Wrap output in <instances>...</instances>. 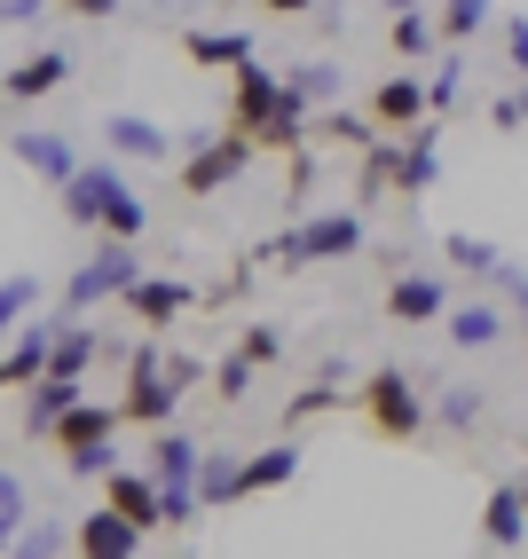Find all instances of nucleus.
<instances>
[{
    "mask_svg": "<svg viewBox=\"0 0 528 559\" xmlns=\"http://www.w3.org/2000/svg\"><path fill=\"white\" fill-rule=\"evenodd\" d=\"M63 213L87 221V229H103V237H142V221H150L142 198H134L110 166H80V174H71V181H63Z\"/></svg>",
    "mask_w": 528,
    "mask_h": 559,
    "instance_id": "obj_1",
    "label": "nucleus"
},
{
    "mask_svg": "<svg viewBox=\"0 0 528 559\" xmlns=\"http://www.w3.org/2000/svg\"><path fill=\"white\" fill-rule=\"evenodd\" d=\"M110 426H119V409H103V402H71L63 418H56V450H63V465L71 473H110Z\"/></svg>",
    "mask_w": 528,
    "mask_h": 559,
    "instance_id": "obj_2",
    "label": "nucleus"
},
{
    "mask_svg": "<svg viewBox=\"0 0 528 559\" xmlns=\"http://www.w3.org/2000/svg\"><path fill=\"white\" fill-rule=\"evenodd\" d=\"M355 245H363L355 213H316V221H300V229H284L269 245V260H284V269H316V260H348Z\"/></svg>",
    "mask_w": 528,
    "mask_h": 559,
    "instance_id": "obj_3",
    "label": "nucleus"
},
{
    "mask_svg": "<svg viewBox=\"0 0 528 559\" xmlns=\"http://www.w3.org/2000/svg\"><path fill=\"white\" fill-rule=\"evenodd\" d=\"M355 402H363L371 433H387V441H410V433H426V402L410 394V379H402V370H371Z\"/></svg>",
    "mask_w": 528,
    "mask_h": 559,
    "instance_id": "obj_4",
    "label": "nucleus"
},
{
    "mask_svg": "<svg viewBox=\"0 0 528 559\" xmlns=\"http://www.w3.org/2000/svg\"><path fill=\"white\" fill-rule=\"evenodd\" d=\"M134 276H142V260H134V237H103V245H95V260H87L80 276H71V292H63V300H71V308L127 300V284H134Z\"/></svg>",
    "mask_w": 528,
    "mask_h": 559,
    "instance_id": "obj_5",
    "label": "nucleus"
},
{
    "mask_svg": "<svg viewBox=\"0 0 528 559\" xmlns=\"http://www.w3.org/2000/svg\"><path fill=\"white\" fill-rule=\"evenodd\" d=\"M253 151H260L253 134L221 127V142H206V151H190V158H181V190H190V198H213V190H230V181L253 166Z\"/></svg>",
    "mask_w": 528,
    "mask_h": 559,
    "instance_id": "obj_6",
    "label": "nucleus"
},
{
    "mask_svg": "<svg viewBox=\"0 0 528 559\" xmlns=\"http://www.w3.org/2000/svg\"><path fill=\"white\" fill-rule=\"evenodd\" d=\"M119 418H134V426H166V418H174V370L159 362V347H142V355L127 362V402H119Z\"/></svg>",
    "mask_w": 528,
    "mask_h": 559,
    "instance_id": "obj_7",
    "label": "nucleus"
},
{
    "mask_svg": "<svg viewBox=\"0 0 528 559\" xmlns=\"http://www.w3.org/2000/svg\"><path fill=\"white\" fill-rule=\"evenodd\" d=\"M230 80H237V95H230V127H237V134H260V127L284 110V80H277V71H260V63H237Z\"/></svg>",
    "mask_w": 528,
    "mask_h": 559,
    "instance_id": "obj_8",
    "label": "nucleus"
},
{
    "mask_svg": "<svg viewBox=\"0 0 528 559\" xmlns=\"http://www.w3.org/2000/svg\"><path fill=\"white\" fill-rule=\"evenodd\" d=\"M198 465H206V450L190 433L150 426V480H166V489H198Z\"/></svg>",
    "mask_w": 528,
    "mask_h": 559,
    "instance_id": "obj_9",
    "label": "nucleus"
},
{
    "mask_svg": "<svg viewBox=\"0 0 528 559\" xmlns=\"http://www.w3.org/2000/svg\"><path fill=\"white\" fill-rule=\"evenodd\" d=\"M71 544H80L87 559H127V551L142 544V528H134V520H127L119 504H103V512H87L80 528H71Z\"/></svg>",
    "mask_w": 528,
    "mask_h": 559,
    "instance_id": "obj_10",
    "label": "nucleus"
},
{
    "mask_svg": "<svg viewBox=\"0 0 528 559\" xmlns=\"http://www.w3.org/2000/svg\"><path fill=\"white\" fill-rule=\"evenodd\" d=\"M481 536L497 544V551H520V544H528V489H520V480L489 489V504H481Z\"/></svg>",
    "mask_w": 528,
    "mask_h": 559,
    "instance_id": "obj_11",
    "label": "nucleus"
},
{
    "mask_svg": "<svg viewBox=\"0 0 528 559\" xmlns=\"http://www.w3.org/2000/svg\"><path fill=\"white\" fill-rule=\"evenodd\" d=\"M80 394H87V386L71 379V370H40V379H32V409H24L32 441H48V433H56V418H63V409L80 402Z\"/></svg>",
    "mask_w": 528,
    "mask_h": 559,
    "instance_id": "obj_12",
    "label": "nucleus"
},
{
    "mask_svg": "<svg viewBox=\"0 0 528 559\" xmlns=\"http://www.w3.org/2000/svg\"><path fill=\"white\" fill-rule=\"evenodd\" d=\"M48 347H56V331H40V323H16V340L0 347V386H32L48 370Z\"/></svg>",
    "mask_w": 528,
    "mask_h": 559,
    "instance_id": "obj_13",
    "label": "nucleus"
},
{
    "mask_svg": "<svg viewBox=\"0 0 528 559\" xmlns=\"http://www.w3.org/2000/svg\"><path fill=\"white\" fill-rule=\"evenodd\" d=\"M103 504H119L142 536L166 528V520H159V480H150V473H103Z\"/></svg>",
    "mask_w": 528,
    "mask_h": 559,
    "instance_id": "obj_14",
    "label": "nucleus"
},
{
    "mask_svg": "<svg viewBox=\"0 0 528 559\" xmlns=\"http://www.w3.org/2000/svg\"><path fill=\"white\" fill-rule=\"evenodd\" d=\"M426 110H434V103H426V80H419V71H402V80H387L379 95H371V119L395 127V134H402V127H419Z\"/></svg>",
    "mask_w": 528,
    "mask_h": 559,
    "instance_id": "obj_15",
    "label": "nucleus"
},
{
    "mask_svg": "<svg viewBox=\"0 0 528 559\" xmlns=\"http://www.w3.org/2000/svg\"><path fill=\"white\" fill-rule=\"evenodd\" d=\"M434 166H442L434 127H426V119H419V127H402V151H395V190H402V198H419L426 181H434Z\"/></svg>",
    "mask_w": 528,
    "mask_h": 559,
    "instance_id": "obj_16",
    "label": "nucleus"
},
{
    "mask_svg": "<svg viewBox=\"0 0 528 559\" xmlns=\"http://www.w3.org/2000/svg\"><path fill=\"white\" fill-rule=\"evenodd\" d=\"M292 473H300V450H292V441H269V450H253V457L237 465V497H260V489H284Z\"/></svg>",
    "mask_w": 528,
    "mask_h": 559,
    "instance_id": "obj_17",
    "label": "nucleus"
},
{
    "mask_svg": "<svg viewBox=\"0 0 528 559\" xmlns=\"http://www.w3.org/2000/svg\"><path fill=\"white\" fill-rule=\"evenodd\" d=\"M387 316L395 323H434V316H449V300H442L434 276H395L387 284Z\"/></svg>",
    "mask_w": 528,
    "mask_h": 559,
    "instance_id": "obj_18",
    "label": "nucleus"
},
{
    "mask_svg": "<svg viewBox=\"0 0 528 559\" xmlns=\"http://www.w3.org/2000/svg\"><path fill=\"white\" fill-rule=\"evenodd\" d=\"M71 80V56H56V48H40V56H24L16 71H9V80H0V87H9L16 103H32V95H56Z\"/></svg>",
    "mask_w": 528,
    "mask_h": 559,
    "instance_id": "obj_19",
    "label": "nucleus"
},
{
    "mask_svg": "<svg viewBox=\"0 0 528 559\" xmlns=\"http://www.w3.org/2000/svg\"><path fill=\"white\" fill-rule=\"evenodd\" d=\"M9 151H16V158H24L32 174H48V181H56V190H63V181H71V174H80V158H71V142H63V134H16V142H9Z\"/></svg>",
    "mask_w": 528,
    "mask_h": 559,
    "instance_id": "obj_20",
    "label": "nucleus"
},
{
    "mask_svg": "<svg viewBox=\"0 0 528 559\" xmlns=\"http://www.w3.org/2000/svg\"><path fill=\"white\" fill-rule=\"evenodd\" d=\"M103 134L119 142L127 158H174V134H166V127H150V119H134V110H119V119H110Z\"/></svg>",
    "mask_w": 528,
    "mask_h": 559,
    "instance_id": "obj_21",
    "label": "nucleus"
},
{
    "mask_svg": "<svg viewBox=\"0 0 528 559\" xmlns=\"http://www.w3.org/2000/svg\"><path fill=\"white\" fill-rule=\"evenodd\" d=\"M181 300H190V292L166 284V276H134V284H127V308H134L142 323H174V316H181Z\"/></svg>",
    "mask_w": 528,
    "mask_h": 559,
    "instance_id": "obj_22",
    "label": "nucleus"
},
{
    "mask_svg": "<svg viewBox=\"0 0 528 559\" xmlns=\"http://www.w3.org/2000/svg\"><path fill=\"white\" fill-rule=\"evenodd\" d=\"M190 63H206V71H237V63H253V40L245 32H190Z\"/></svg>",
    "mask_w": 528,
    "mask_h": 559,
    "instance_id": "obj_23",
    "label": "nucleus"
},
{
    "mask_svg": "<svg viewBox=\"0 0 528 559\" xmlns=\"http://www.w3.org/2000/svg\"><path fill=\"white\" fill-rule=\"evenodd\" d=\"M449 340H458V347H489V340H505V316L489 300H466V308H449Z\"/></svg>",
    "mask_w": 528,
    "mask_h": 559,
    "instance_id": "obj_24",
    "label": "nucleus"
},
{
    "mask_svg": "<svg viewBox=\"0 0 528 559\" xmlns=\"http://www.w3.org/2000/svg\"><path fill=\"white\" fill-rule=\"evenodd\" d=\"M32 300H40V284H32V276H9V284H0V347L16 340V323L32 316Z\"/></svg>",
    "mask_w": 528,
    "mask_h": 559,
    "instance_id": "obj_25",
    "label": "nucleus"
},
{
    "mask_svg": "<svg viewBox=\"0 0 528 559\" xmlns=\"http://www.w3.org/2000/svg\"><path fill=\"white\" fill-rule=\"evenodd\" d=\"M387 40H395V56H410V63H419V56H426V48L442 40V24H426L419 9H402V16H395V32H387Z\"/></svg>",
    "mask_w": 528,
    "mask_h": 559,
    "instance_id": "obj_26",
    "label": "nucleus"
},
{
    "mask_svg": "<svg viewBox=\"0 0 528 559\" xmlns=\"http://www.w3.org/2000/svg\"><path fill=\"white\" fill-rule=\"evenodd\" d=\"M339 402H348V394H339L331 379H316V386H300V394L284 402V426H300V418H324V409H339Z\"/></svg>",
    "mask_w": 528,
    "mask_h": 559,
    "instance_id": "obj_27",
    "label": "nucleus"
},
{
    "mask_svg": "<svg viewBox=\"0 0 528 559\" xmlns=\"http://www.w3.org/2000/svg\"><path fill=\"white\" fill-rule=\"evenodd\" d=\"M395 151H402V142H371V151H363V205L379 190H395Z\"/></svg>",
    "mask_w": 528,
    "mask_h": 559,
    "instance_id": "obj_28",
    "label": "nucleus"
},
{
    "mask_svg": "<svg viewBox=\"0 0 528 559\" xmlns=\"http://www.w3.org/2000/svg\"><path fill=\"white\" fill-rule=\"evenodd\" d=\"M489 24V0H442V40H473Z\"/></svg>",
    "mask_w": 528,
    "mask_h": 559,
    "instance_id": "obj_29",
    "label": "nucleus"
},
{
    "mask_svg": "<svg viewBox=\"0 0 528 559\" xmlns=\"http://www.w3.org/2000/svg\"><path fill=\"white\" fill-rule=\"evenodd\" d=\"M87 355H95V331H56L48 370H71V379H80V370H87Z\"/></svg>",
    "mask_w": 528,
    "mask_h": 559,
    "instance_id": "obj_30",
    "label": "nucleus"
},
{
    "mask_svg": "<svg viewBox=\"0 0 528 559\" xmlns=\"http://www.w3.org/2000/svg\"><path fill=\"white\" fill-rule=\"evenodd\" d=\"M198 497H206V504H237V465H230V457H206V465H198Z\"/></svg>",
    "mask_w": 528,
    "mask_h": 559,
    "instance_id": "obj_31",
    "label": "nucleus"
},
{
    "mask_svg": "<svg viewBox=\"0 0 528 559\" xmlns=\"http://www.w3.org/2000/svg\"><path fill=\"white\" fill-rule=\"evenodd\" d=\"M449 260L473 269V276H505V269H497V245H481V237H449Z\"/></svg>",
    "mask_w": 528,
    "mask_h": 559,
    "instance_id": "obj_32",
    "label": "nucleus"
},
{
    "mask_svg": "<svg viewBox=\"0 0 528 559\" xmlns=\"http://www.w3.org/2000/svg\"><path fill=\"white\" fill-rule=\"evenodd\" d=\"M253 355H221V370H213V386H221V402H245V386H253Z\"/></svg>",
    "mask_w": 528,
    "mask_h": 559,
    "instance_id": "obj_33",
    "label": "nucleus"
},
{
    "mask_svg": "<svg viewBox=\"0 0 528 559\" xmlns=\"http://www.w3.org/2000/svg\"><path fill=\"white\" fill-rule=\"evenodd\" d=\"M284 95H292L300 110H308V103H324V95H331V71H324V63H308V71H292V80H284Z\"/></svg>",
    "mask_w": 528,
    "mask_h": 559,
    "instance_id": "obj_34",
    "label": "nucleus"
},
{
    "mask_svg": "<svg viewBox=\"0 0 528 559\" xmlns=\"http://www.w3.org/2000/svg\"><path fill=\"white\" fill-rule=\"evenodd\" d=\"M237 355H253V362H277V355H284V331H277V323H253Z\"/></svg>",
    "mask_w": 528,
    "mask_h": 559,
    "instance_id": "obj_35",
    "label": "nucleus"
},
{
    "mask_svg": "<svg viewBox=\"0 0 528 559\" xmlns=\"http://www.w3.org/2000/svg\"><path fill=\"white\" fill-rule=\"evenodd\" d=\"M324 134H331V142H348V151H371V119H348V110H331Z\"/></svg>",
    "mask_w": 528,
    "mask_h": 559,
    "instance_id": "obj_36",
    "label": "nucleus"
},
{
    "mask_svg": "<svg viewBox=\"0 0 528 559\" xmlns=\"http://www.w3.org/2000/svg\"><path fill=\"white\" fill-rule=\"evenodd\" d=\"M442 418H449V426H473V418H481V394H473V386H458V394L442 402Z\"/></svg>",
    "mask_w": 528,
    "mask_h": 559,
    "instance_id": "obj_37",
    "label": "nucleus"
},
{
    "mask_svg": "<svg viewBox=\"0 0 528 559\" xmlns=\"http://www.w3.org/2000/svg\"><path fill=\"white\" fill-rule=\"evenodd\" d=\"M16 551H32V559H48V551H63V536H56V528H16Z\"/></svg>",
    "mask_w": 528,
    "mask_h": 559,
    "instance_id": "obj_38",
    "label": "nucleus"
},
{
    "mask_svg": "<svg viewBox=\"0 0 528 559\" xmlns=\"http://www.w3.org/2000/svg\"><path fill=\"white\" fill-rule=\"evenodd\" d=\"M505 56H513L520 80H528V16H513V24H505Z\"/></svg>",
    "mask_w": 528,
    "mask_h": 559,
    "instance_id": "obj_39",
    "label": "nucleus"
},
{
    "mask_svg": "<svg viewBox=\"0 0 528 559\" xmlns=\"http://www.w3.org/2000/svg\"><path fill=\"white\" fill-rule=\"evenodd\" d=\"M48 0H0V24H40Z\"/></svg>",
    "mask_w": 528,
    "mask_h": 559,
    "instance_id": "obj_40",
    "label": "nucleus"
},
{
    "mask_svg": "<svg viewBox=\"0 0 528 559\" xmlns=\"http://www.w3.org/2000/svg\"><path fill=\"white\" fill-rule=\"evenodd\" d=\"M426 103H434V110H449V103H458V71H442V80H426Z\"/></svg>",
    "mask_w": 528,
    "mask_h": 559,
    "instance_id": "obj_41",
    "label": "nucleus"
},
{
    "mask_svg": "<svg viewBox=\"0 0 528 559\" xmlns=\"http://www.w3.org/2000/svg\"><path fill=\"white\" fill-rule=\"evenodd\" d=\"M63 9H71V16H87V24H95V16H110V9H119V0H63Z\"/></svg>",
    "mask_w": 528,
    "mask_h": 559,
    "instance_id": "obj_42",
    "label": "nucleus"
},
{
    "mask_svg": "<svg viewBox=\"0 0 528 559\" xmlns=\"http://www.w3.org/2000/svg\"><path fill=\"white\" fill-rule=\"evenodd\" d=\"M0 512H9V520H24V497H16V480H9V473H0Z\"/></svg>",
    "mask_w": 528,
    "mask_h": 559,
    "instance_id": "obj_43",
    "label": "nucleus"
},
{
    "mask_svg": "<svg viewBox=\"0 0 528 559\" xmlns=\"http://www.w3.org/2000/svg\"><path fill=\"white\" fill-rule=\"evenodd\" d=\"M269 16H300V9H316V0H260Z\"/></svg>",
    "mask_w": 528,
    "mask_h": 559,
    "instance_id": "obj_44",
    "label": "nucleus"
},
{
    "mask_svg": "<svg viewBox=\"0 0 528 559\" xmlns=\"http://www.w3.org/2000/svg\"><path fill=\"white\" fill-rule=\"evenodd\" d=\"M16 528H24V520H9V512H0V551H16Z\"/></svg>",
    "mask_w": 528,
    "mask_h": 559,
    "instance_id": "obj_45",
    "label": "nucleus"
},
{
    "mask_svg": "<svg viewBox=\"0 0 528 559\" xmlns=\"http://www.w3.org/2000/svg\"><path fill=\"white\" fill-rule=\"evenodd\" d=\"M513 103H520V127H528V87H520V95H513Z\"/></svg>",
    "mask_w": 528,
    "mask_h": 559,
    "instance_id": "obj_46",
    "label": "nucleus"
},
{
    "mask_svg": "<svg viewBox=\"0 0 528 559\" xmlns=\"http://www.w3.org/2000/svg\"><path fill=\"white\" fill-rule=\"evenodd\" d=\"M520 489H528V480H520Z\"/></svg>",
    "mask_w": 528,
    "mask_h": 559,
    "instance_id": "obj_47",
    "label": "nucleus"
}]
</instances>
